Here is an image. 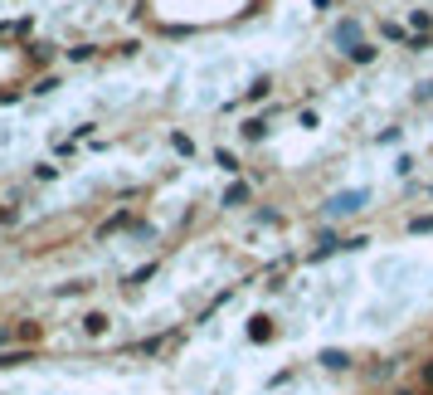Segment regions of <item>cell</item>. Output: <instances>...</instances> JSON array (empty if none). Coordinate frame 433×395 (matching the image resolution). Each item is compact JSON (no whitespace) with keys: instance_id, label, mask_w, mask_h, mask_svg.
<instances>
[{"instance_id":"7a4b0ae2","label":"cell","mask_w":433,"mask_h":395,"mask_svg":"<svg viewBox=\"0 0 433 395\" xmlns=\"http://www.w3.org/2000/svg\"><path fill=\"white\" fill-rule=\"evenodd\" d=\"M317 361H322L326 371H346V366H351V351H336V346H326V351H317Z\"/></svg>"},{"instance_id":"8992f818","label":"cell","mask_w":433,"mask_h":395,"mask_svg":"<svg viewBox=\"0 0 433 395\" xmlns=\"http://www.w3.org/2000/svg\"><path fill=\"white\" fill-rule=\"evenodd\" d=\"M263 132H268V122H263V117H253V122H244V137H253V141H258Z\"/></svg>"},{"instance_id":"52a82bcc","label":"cell","mask_w":433,"mask_h":395,"mask_svg":"<svg viewBox=\"0 0 433 395\" xmlns=\"http://www.w3.org/2000/svg\"><path fill=\"white\" fill-rule=\"evenodd\" d=\"M409 229H414V234H424V229H433V215H414V220H409Z\"/></svg>"},{"instance_id":"ba28073f","label":"cell","mask_w":433,"mask_h":395,"mask_svg":"<svg viewBox=\"0 0 433 395\" xmlns=\"http://www.w3.org/2000/svg\"><path fill=\"white\" fill-rule=\"evenodd\" d=\"M414 98H419V103H429V98H433V84H419V93H414Z\"/></svg>"},{"instance_id":"6da1fadb","label":"cell","mask_w":433,"mask_h":395,"mask_svg":"<svg viewBox=\"0 0 433 395\" xmlns=\"http://www.w3.org/2000/svg\"><path fill=\"white\" fill-rule=\"evenodd\" d=\"M365 200H370V191H341V196H331L326 215H355V210H365Z\"/></svg>"},{"instance_id":"3957f363","label":"cell","mask_w":433,"mask_h":395,"mask_svg":"<svg viewBox=\"0 0 433 395\" xmlns=\"http://www.w3.org/2000/svg\"><path fill=\"white\" fill-rule=\"evenodd\" d=\"M346 54H351V64H375V44H355Z\"/></svg>"},{"instance_id":"9c48e42d","label":"cell","mask_w":433,"mask_h":395,"mask_svg":"<svg viewBox=\"0 0 433 395\" xmlns=\"http://www.w3.org/2000/svg\"><path fill=\"white\" fill-rule=\"evenodd\" d=\"M394 395H419V391H409V386H404V391H394Z\"/></svg>"},{"instance_id":"277c9868","label":"cell","mask_w":433,"mask_h":395,"mask_svg":"<svg viewBox=\"0 0 433 395\" xmlns=\"http://www.w3.org/2000/svg\"><path fill=\"white\" fill-rule=\"evenodd\" d=\"M419 391L433 395V361H424V366H419Z\"/></svg>"},{"instance_id":"5b68a950","label":"cell","mask_w":433,"mask_h":395,"mask_svg":"<svg viewBox=\"0 0 433 395\" xmlns=\"http://www.w3.org/2000/svg\"><path fill=\"white\" fill-rule=\"evenodd\" d=\"M248 200V186H229V191H224V205H244Z\"/></svg>"}]
</instances>
